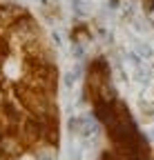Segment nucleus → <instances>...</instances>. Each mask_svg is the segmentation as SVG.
<instances>
[{
    "instance_id": "nucleus-1",
    "label": "nucleus",
    "mask_w": 154,
    "mask_h": 160,
    "mask_svg": "<svg viewBox=\"0 0 154 160\" xmlns=\"http://www.w3.org/2000/svg\"><path fill=\"white\" fill-rule=\"evenodd\" d=\"M72 7H74V11H76V13H81V16H89V13H92V9H94L89 2H85V0H74Z\"/></svg>"
},
{
    "instance_id": "nucleus-2",
    "label": "nucleus",
    "mask_w": 154,
    "mask_h": 160,
    "mask_svg": "<svg viewBox=\"0 0 154 160\" xmlns=\"http://www.w3.org/2000/svg\"><path fill=\"white\" fill-rule=\"evenodd\" d=\"M63 82H65V87H74V82H76V73H74V71H67V73L63 76Z\"/></svg>"
},
{
    "instance_id": "nucleus-3",
    "label": "nucleus",
    "mask_w": 154,
    "mask_h": 160,
    "mask_svg": "<svg viewBox=\"0 0 154 160\" xmlns=\"http://www.w3.org/2000/svg\"><path fill=\"white\" fill-rule=\"evenodd\" d=\"M36 158H38V160H54V153H51L49 149H43V151H38Z\"/></svg>"
},
{
    "instance_id": "nucleus-4",
    "label": "nucleus",
    "mask_w": 154,
    "mask_h": 160,
    "mask_svg": "<svg viewBox=\"0 0 154 160\" xmlns=\"http://www.w3.org/2000/svg\"><path fill=\"white\" fill-rule=\"evenodd\" d=\"M72 51H74V56H76V58H81V56L85 53V47H81V45H74V49H72Z\"/></svg>"
}]
</instances>
